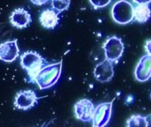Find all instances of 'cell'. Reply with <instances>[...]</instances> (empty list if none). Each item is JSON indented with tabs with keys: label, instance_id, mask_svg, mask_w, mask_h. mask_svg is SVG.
Segmentation results:
<instances>
[{
	"label": "cell",
	"instance_id": "18",
	"mask_svg": "<svg viewBox=\"0 0 151 127\" xmlns=\"http://www.w3.org/2000/svg\"><path fill=\"white\" fill-rule=\"evenodd\" d=\"M145 49H146V52L148 54H150V40H148V42H146Z\"/></svg>",
	"mask_w": 151,
	"mask_h": 127
},
{
	"label": "cell",
	"instance_id": "6",
	"mask_svg": "<svg viewBox=\"0 0 151 127\" xmlns=\"http://www.w3.org/2000/svg\"><path fill=\"white\" fill-rule=\"evenodd\" d=\"M38 96L35 92L31 89L21 90L18 92L14 98V106L20 110H28L34 108L38 103Z\"/></svg>",
	"mask_w": 151,
	"mask_h": 127
},
{
	"label": "cell",
	"instance_id": "16",
	"mask_svg": "<svg viewBox=\"0 0 151 127\" xmlns=\"http://www.w3.org/2000/svg\"><path fill=\"white\" fill-rule=\"evenodd\" d=\"M111 0H89V3L95 9L104 8L110 4Z\"/></svg>",
	"mask_w": 151,
	"mask_h": 127
},
{
	"label": "cell",
	"instance_id": "1",
	"mask_svg": "<svg viewBox=\"0 0 151 127\" xmlns=\"http://www.w3.org/2000/svg\"><path fill=\"white\" fill-rule=\"evenodd\" d=\"M63 61L43 65L35 78V83L41 90L52 88L59 80L62 72Z\"/></svg>",
	"mask_w": 151,
	"mask_h": 127
},
{
	"label": "cell",
	"instance_id": "12",
	"mask_svg": "<svg viewBox=\"0 0 151 127\" xmlns=\"http://www.w3.org/2000/svg\"><path fill=\"white\" fill-rule=\"evenodd\" d=\"M39 21L44 28L54 29L59 23L58 12L52 8H47L41 12Z\"/></svg>",
	"mask_w": 151,
	"mask_h": 127
},
{
	"label": "cell",
	"instance_id": "9",
	"mask_svg": "<svg viewBox=\"0 0 151 127\" xmlns=\"http://www.w3.org/2000/svg\"><path fill=\"white\" fill-rule=\"evenodd\" d=\"M93 73L95 79L99 82L106 83L111 81L114 76L113 63L107 59H104L96 65Z\"/></svg>",
	"mask_w": 151,
	"mask_h": 127
},
{
	"label": "cell",
	"instance_id": "3",
	"mask_svg": "<svg viewBox=\"0 0 151 127\" xmlns=\"http://www.w3.org/2000/svg\"><path fill=\"white\" fill-rule=\"evenodd\" d=\"M113 20L120 25L130 23L134 19V6L127 0H119L111 8Z\"/></svg>",
	"mask_w": 151,
	"mask_h": 127
},
{
	"label": "cell",
	"instance_id": "15",
	"mask_svg": "<svg viewBox=\"0 0 151 127\" xmlns=\"http://www.w3.org/2000/svg\"><path fill=\"white\" fill-rule=\"evenodd\" d=\"M50 4H51L52 9H54L58 13H60L69 8L71 0H51Z\"/></svg>",
	"mask_w": 151,
	"mask_h": 127
},
{
	"label": "cell",
	"instance_id": "4",
	"mask_svg": "<svg viewBox=\"0 0 151 127\" xmlns=\"http://www.w3.org/2000/svg\"><path fill=\"white\" fill-rule=\"evenodd\" d=\"M103 49L104 50L105 59L113 64H117L123 56L125 45L121 38L113 35L105 40L103 44Z\"/></svg>",
	"mask_w": 151,
	"mask_h": 127
},
{
	"label": "cell",
	"instance_id": "17",
	"mask_svg": "<svg viewBox=\"0 0 151 127\" xmlns=\"http://www.w3.org/2000/svg\"><path fill=\"white\" fill-rule=\"evenodd\" d=\"M49 0H30V2L35 5H43L48 3Z\"/></svg>",
	"mask_w": 151,
	"mask_h": 127
},
{
	"label": "cell",
	"instance_id": "5",
	"mask_svg": "<svg viewBox=\"0 0 151 127\" xmlns=\"http://www.w3.org/2000/svg\"><path fill=\"white\" fill-rule=\"evenodd\" d=\"M112 103H113V101L102 103L98 104L96 107H95L93 117L91 119L93 126L104 127L108 125L111 118Z\"/></svg>",
	"mask_w": 151,
	"mask_h": 127
},
{
	"label": "cell",
	"instance_id": "7",
	"mask_svg": "<svg viewBox=\"0 0 151 127\" xmlns=\"http://www.w3.org/2000/svg\"><path fill=\"white\" fill-rule=\"evenodd\" d=\"M94 110L95 105L89 99H81L73 106L74 117L81 122H91Z\"/></svg>",
	"mask_w": 151,
	"mask_h": 127
},
{
	"label": "cell",
	"instance_id": "10",
	"mask_svg": "<svg viewBox=\"0 0 151 127\" xmlns=\"http://www.w3.org/2000/svg\"><path fill=\"white\" fill-rule=\"evenodd\" d=\"M151 76V57L150 54L146 53L139 60L135 70L134 77L139 82H146L150 79Z\"/></svg>",
	"mask_w": 151,
	"mask_h": 127
},
{
	"label": "cell",
	"instance_id": "8",
	"mask_svg": "<svg viewBox=\"0 0 151 127\" xmlns=\"http://www.w3.org/2000/svg\"><path fill=\"white\" fill-rule=\"evenodd\" d=\"M19 55L17 40H10L0 43V60L5 63L14 62Z\"/></svg>",
	"mask_w": 151,
	"mask_h": 127
},
{
	"label": "cell",
	"instance_id": "19",
	"mask_svg": "<svg viewBox=\"0 0 151 127\" xmlns=\"http://www.w3.org/2000/svg\"><path fill=\"white\" fill-rule=\"evenodd\" d=\"M134 2L136 4H150V0H134Z\"/></svg>",
	"mask_w": 151,
	"mask_h": 127
},
{
	"label": "cell",
	"instance_id": "13",
	"mask_svg": "<svg viewBox=\"0 0 151 127\" xmlns=\"http://www.w3.org/2000/svg\"><path fill=\"white\" fill-rule=\"evenodd\" d=\"M150 18V4H137L134 7V19L139 23H146Z\"/></svg>",
	"mask_w": 151,
	"mask_h": 127
},
{
	"label": "cell",
	"instance_id": "2",
	"mask_svg": "<svg viewBox=\"0 0 151 127\" xmlns=\"http://www.w3.org/2000/svg\"><path fill=\"white\" fill-rule=\"evenodd\" d=\"M19 61L21 67L27 72L29 80L34 83L36 74L45 65V59L38 52L28 50L21 54Z\"/></svg>",
	"mask_w": 151,
	"mask_h": 127
},
{
	"label": "cell",
	"instance_id": "14",
	"mask_svg": "<svg viewBox=\"0 0 151 127\" xmlns=\"http://www.w3.org/2000/svg\"><path fill=\"white\" fill-rule=\"evenodd\" d=\"M127 127H148L149 120L148 117L142 115H133L127 121Z\"/></svg>",
	"mask_w": 151,
	"mask_h": 127
},
{
	"label": "cell",
	"instance_id": "11",
	"mask_svg": "<svg viewBox=\"0 0 151 127\" xmlns=\"http://www.w3.org/2000/svg\"><path fill=\"white\" fill-rule=\"evenodd\" d=\"M32 22L30 13L24 8H17L13 10L10 15V23L17 28H26Z\"/></svg>",
	"mask_w": 151,
	"mask_h": 127
}]
</instances>
